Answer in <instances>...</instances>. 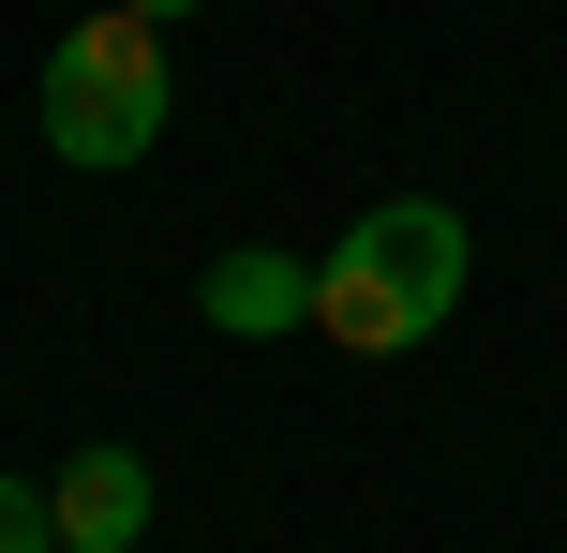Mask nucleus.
I'll list each match as a JSON object with an SVG mask.
<instances>
[{
    "instance_id": "nucleus-2",
    "label": "nucleus",
    "mask_w": 567,
    "mask_h": 553,
    "mask_svg": "<svg viewBox=\"0 0 567 553\" xmlns=\"http://www.w3.org/2000/svg\"><path fill=\"white\" fill-rule=\"evenodd\" d=\"M165 120H179V75H165V30H150L135 0H105V16H75L45 45V150L60 165L120 180V165L165 150Z\"/></svg>"
},
{
    "instance_id": "nucleus-5",
    "label": "nucleus",
    "mask_w": 567,
    "mask_h": 553,
    "mask_svg": "<svg viewBox=\"0 0 567 553\" xmlns=\"http://www.w3.org/2000/svg\"><path fill=\"white\" fill-rule=\"evenodd\" d=\"M0 553H60V524H45V479H0Z\"/></svg>"
},
{
    "instance_id": "nucleus-1",
    "label": "nucleus",
    "mask_w": 567,
    "mask_h": 553,
    "mask_svg": "<svg viewBox=\"0 0 567 553\" xmlns=\"http://www.w3.org/2000/svg\"><path fill=\"white\" fill-rule=\"evenodd\" d=\"M463 209L449 195H389V209H359V225L329 239V269H313V329H329L343 359H403V345H433V329L463 315Z\"/></svg>"
},
{
    "instance_id": "nucleus-6",
    "label": "nucleus",
    "mask_w": 567,
    "mask_h": 553,
    "mask_svg": "<svg viewBox=\"0 0 567 553\" xmlns=\"http://www.w3.org/2000/svg\"><path fill=\"white\" fill-rule=\"evenodd\" d=\"M135 16H150V30H165V16H209V0H135Z\"/></svg>"
},
{
    "instance_id": "nucleus-3",
    "label": "nucleus",
    "mask_w": 567,
    "mask_h": 553,
    "mask_svg": "<svg viewBox=\"0 0 567 553\" xmlns=\"http://www.w3.org/2000/svg\"><path fill=\"white\" fill-rule=\"evenodd\" d=\"M195 315L225 329V345H284V329H313V269H299V255H269V239H239V255H209Z\"/></svg>"
},
{
    "instance_id": "nucleus-4",
    "label": "nucleus",
    "mask_w": 567,
    "mask_h": 553,
    "mask_svg": "<svg viewBox=\"0 0 567 553\" xmlns=\"http://www.w3.org/2000/svg\"><path fill=\"white\" fill-rule=\"evenodd\" d=\"M45 524H60V553H135L150 539V464L135 449H75L45 479Z\"/></svg>"
}]
</instances>
